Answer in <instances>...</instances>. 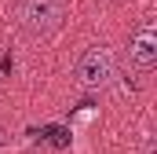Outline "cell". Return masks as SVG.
I'll use <instances>...</instances> for the list:
<instances>
[{
    "label": "cell",
    "instance_id": "1",
    "mask_svg": "<svg viewBox=\"0 0 157 154\" xmlns=\"http://www.w3.org/2000/svg\"><path fill=\"white\" fill-rule=\"evenodd\" d=\"M18 18H22V26L29 30V33H51V30H59V22H62V0H22L18 4Z\"/></svg>",
    "mask_w": 157,
    "mask_h": 154
},
{
    "label": "cell",
    "instance_id": "2",
    "mask_svg": "<svg viewBox=\"0 0 157 154\" xmlns=\"http://www.w3.org/2000/svg\"><path fill=\"white\" fill-rule=\"evenodd\" d=\"M110 77H113V51H110V48L95 44V48H88V51L80 55L77 81L84 88H102V84H110Z\"/></svg>",
    "mask_w": 157,
    "mask_h": 154
},
{
    "label": "cell",
    "instance_id": "3",
    "mask_svg": "<svg viewBox=\"0 0 157 154\" xmlns=\"http://www.w3.org/2000/svg\"><path fill=\"white\" fill-rule=\"evenodd\" d=\"M128 59H132L139 70H150V66L157 63V33H154V26H143V30L132 37Z\"/></svg>",
    "mask_w": 157,
    "mask_h": 154
},
{
    "label": "cell",
    "instance_id": "4",
    "mask_svg": "<svg viewBox=\"0 0 157 154\" xmlns=\"http://www.w3.org/2000/svg\"><path fill=\"white\" fill-rule=\"evenodd\" d=\"M33 136H44L51 147H70V132H66V128H59V125H48L44 132H33Z\"/></svg>",
    "mask_w": 157,
    "mask_h": 154
},
{
    "label": "cell",
    "instance_id": "5",
    "mask_svg": "<svg viewBox=\"0 0 157 154\" xmlns=\"http://www.w3.org/2000/svg\"><path fill=\"white\" fill-rule=\"evenodd\" d=\"M0 143H4V136H0Z\"/></svg>",
    "mask_w": 157,
    "mask_h": 154
}]
</instances>
